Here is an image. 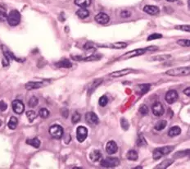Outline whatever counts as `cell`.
<instances>
[{
    "label": "cell",
    "mask_w": 190,
    "mask_h": 169,
    "mask_svg": "<svg viewBox=\"0 0 190 169\" xmlns=\"http://www.w3.org/2000/svg\"><path fill=\"white\" fill-rule=\"evenodd\" d=\"M188 8L190 9V0H188Z\"/></svg>",
    "instance_id": "c3c4849f"
},
{
    "label": "cell",
    "mask_w": 190,
    "mask_h": 169,
    "mask_svg": "<svg viewBox=\"0 0 190 169\" xmlns=\"http://www.w3.org/2000/svg\"><path fill=\"white\" fill-rule=\"evenodd\" d=\"M44 86V83L41 81H30L26 84V89L27 90H33Z\"/></svg>",
    "instance_id": "e0dca14e"
},
{
    "label": "cell",
    "mask_w": 190,
    "mask_h": 169,
    "mask_svg": "<svg viewBox=\"0 0 190 169\" xmlns=\"http://www.w3.org/2000/svg\"><path fill=\"white\" fill-rule=\"evenodd\" d=\"M152 112L157 117H161L165 113V108H164L163 105L159 102H157L152 106Z\"/></svg>",
    "instance_id": "8fae6325"
},
{
    "label": "cell",
    "mask_w": 190,
    "mask_h": 169,
    "mask_svg": "<svg viewBox=\"0 0 190 169\" xmlns=\"http://www.w3.org/2000/svg\"><path fill=\"white\" fill-rule=\"evenodd\" d=\"M90 159L92 162H98L102 159V153L99 150L92 151L90 154Z\"/></svg>",
    "instance_id": "44dd1931"
},
{
    "label": "cell",
    "mask_w": 190,
    "mask_h": 169,
    "mask_svg": "<svg viewBox=\"0 0 190 169\" xmlns=\"http://www.w3.org/2000/svg\"><path fill=\"white\" fill-rule=\"evenodd\" d=\"M171 58V55L170 54H163V55H157V56H153L151 58L152 61H166V60H169Z\"/></svg>",
    "instance_id": "603a6c76"
},
{
    "label": "cell",
    "mask_w": 190,
    "mask_h": 169,
    "mask_svg": "<svg viewBox=\"0 0 190 169\" xmlns=\"http://www.w3.org/2000/svg\"><path fill=\"white\" fill-rule=\"evenodd\" d=\"M49 134L53 138L56 139H61L64 134L63 128L60 125H53L49 128Z\"/></svg>",
    "instance_id": "8992f818"
},
{
    "label": "cell",
    "mask_w": 190,
    "mask_h": 169,
    "mask_svg": "<svg viewBox=\"0 0 190 169\" xmlns=\"http://www.w3.org/2000/svg\"><path fill=\"white\" fill-rule=\"evenodd\" d=\"M8 108V104L4 101H0V111L4 112Z\"/></svg>",
    "instance_id": "bcb514c9"
},
{
    "label": "cell",
    "mask_w": 190,
    "mask_h": 169,
    "mask_svg": "<svg viewBox=\"0 0 190 169\" xmlns=\"http://www.w3.org/2000/svg\"><path fill=\"white\" fill-rule=\"evenodd\" d=\"M117 150H118V146H117V144L115 141L111 140V141H108L107 143V145H106L107 153H109V154H114L117 152Z\"/></svg>",
    "instance_id": "4fadbf2b"
},
{
    "label": "cell",
    "mask_w": 190,
    "mask_h": 169,
    "mask_svg": "<svg viewBox=\"0 0 190 169\" xmlns=\"http://www.w3.org/2000/svg\"><path fill=\"white\" fill-rule=\"evenodd\" d=\"M166 125H167V122H166V120H161V121H159V122H157L155 124L154 128L157 131H162V130L166 128Z\"/></svg>",
    "instance_id": "4dcf8cb0"
},
{
    "label": "cell",
    "mask_w": 190,
    "mask_h": 169,
    "mask_svg": "<svg viewBox=\"0 0 190 169\" xmlns=\"http://www.w3.org/2000/svg\"><path fill=\"white\" fill-rule=\"evenodd\" d=\"M174 163V159H165L163 161L160 163V164L157 165V166L155 167V168H157V169H166L167 167H169L171 165H172Z\"/></svg>",
    "instance_id": "ffe728a7"
},
{
    "label": "cell",
    "mask_w": 190,
    "mask_h": 169,
    "mask_svg": "<svg viewBox=\"0 0 190 169\" xmlns=\"http://www.w3.org/2000/svg\"><path fill=\"white\" fill-rule=\"evenodd\" d=\"M75 3L80 8H88L91 4V0H75Z\"/></svg>",
    "instance_id": "f1b7e54d"
},
{
    "label": "cell",
    "mask_w": 190,
    "mask_h": 169,
    "mask_svg": "<svg viewBox=\"0 0 190 169\" xmlns=\"http://www.w3.org/2000/svg\"><path fill=\"white\" fill-rule=\"evenodd\" d=\"M102 58V56L98 55V54H93V55L90 56V57H87V58H84V60L86 62L89 61H97V60H99L100 58Z\"/></svg>",
    "instance_id": "8d00e7d4"
},
{
    "label": "cell",
    "mask_w": 190,
    "mask_h": 169,
    "mask_svg": "<svg viewBox=\"0 0 190 169\" xmlns=\"http://www.w3.org/2000/svg\"><path fill=\"white\" fill-rule=\"evenodd\" d=\"M189 58H190V57H189Z\"/></svg>",
    "instance_id": "816d5d0a"
},
{
    "label": "cell",
    "mask_w": 190,
    "mask_h": 169,
    "mask_svg": "<svg viewBox=\"0 0 190 169\" xmlns=\"http://www.w3.org/2000/svg\"><path fill=\"white\" fill-rule=\"evenodd\" d=\"M39 115L41 118H47V117L50 115V112L46 108H40L39 111Z\"/></svg>",
    "instance_id": "d6a6232c"
},
{
    "label": "cell",
    "mask_w": 190,
    "mask_h": 169,
    "mask_svg": "<svg viewBox=\"0 0 190 169\" xmlns=\"http://www.w3.org/2000/svg\"><path fill=\"white\" fill-rule=\"evenodd\" d=\"M167 2H170V3H172V2H174L175 0H166Z\"/></svg>",
    "instance_id": "681fc988"
},
{
    "label": "cell",
    "mask_w": 190,
    "mask_h": 169,
    "mask_svg": "<svg viewBox=\"0 0 190 169\" xmlns=\"http://www.w3.org/2000/svg\"><path fill=\"white\" fill-rule=\"evenodd\" d=\"M95 21L101 25H105L110 21V16L105 13H99L94 17Z\"/></svg>",
    "instance_id": "30bf717a"
},
{
    "label": "cell",
    "mask_w": 190,
    "mask_h": 169,
    "mask_svg": "<svg viewBox=\"0 0 190 169\" xmlns=\"http://www.w3.org/2000/svg\"><path fill=\"white\" fill-rule=\"evenodd\" d=\"M38 103H39V99L34 96L31 97L28 101V106L30 108H34L35 106L38 105Z\"/></svg>",
    "instance_id": "e575fe53"
},
{
    "label": "cell",
    "mask_w": 190,
    "mask_h": 169,
    "mask_svg": "<svg viewBox=\"0 0 190 169\" xmlns=\"http://www.w3.org/2000/svg\"><path fill=\"white\" fill-rule=\"evenodd\" d=\"M179 99V95H178V92L176 90H169L168 92L166 94V96H165V99L168 103L170 104H172V103H175Z\"/></svg>",
    "instance_id": "52a82bcc"
},
{
    "label": "cell",
    "mask_w": 190,
    "mask_h": 169,
    "mask_svg": "<svg viewBox=\"0 0 190 169\" xmlns=\"http://www.w3.org/2000/svg\"><path fill=\"white\" fill-rule=\"evenodd\" d=\"M137 146L141 147V146H147V141H146L145 138L143 137V135L142 134H140L139 135V137L137 139Z\"/></svg>",
    "instance_id": "d590c367"
},
{
    "label": "cell",
    "mask_w": 190,
    "mask_h": 169,
    "mask_svg": "<svg viewBox=\"0 0 190 169\" xmlns=\"http://www.w3.org/2000/svg\"><path fill=\"white\" fill-rule=\"evenodd\" d=\"M103 83V79H97V80H94L91 83L90 86H89V90H88V93H89V95H91L93 91H94L101 84Z\"/></svg>",
    "instance_id": "d6986e66"
},
{
    "label": "cell",
    "mask_w": 190,
    "mask_h": 169,
    "mask_svg": "<svg viewBox=\"0 0 190 169\" xmlns=\"http://www.w3.org/2000/svg\"><path fill=\"white\" fill-rule=\"evenodd\" d=\"M166 74L171 77H185L190 75V66L180 67L176 68L170 69L166 71Z\"/></svg>",
    "instance_id": "7a4b0ae2"
},
{
    "label": "cell",
    "mask_w": 190,
    "mask_h": 169,
    "mask_svg": "<svg viewBox=\"0 0 190 169\" xmlns=\"http://www.w3.org/2000/svg\"><path fill=\"white\" fill-rule=\"evenodd\" d=\"M17 125H18V119L15 117H12L8 123V127H9V129L15 130L17 127Z\"/></svg>",
    "instance_id": "4316f807"
},
{
    "label": "cell",
    "mask_w": 190,
    "mask_h": 169,
    "mask_svg": "<svg viewBox=\"0 0 190 169\" xmlns=\"http://www.w3.org/2000/svg\"><path fill=\"white\" fill-rule=\"evenodd\" d=\"M7 21L12 27H16L19 25L20 21H21V14L17 10L11 11L10 13L8 15Z\"/></svg>",
    "instance_id": "277c9868"
},
{
    "label": "cell",
    "mask_w": 190,
    "mask_h": 169,
    "mask_svg": "<svg viewBox=\"0 0 190 169\" xmlns=\"http://www.w3.org/2000/svg\"><path fill=\"white\" fill-rule=\"evenodd\" d=\"M158 49V47L157 46H150V47H147L145 49H135V50L129 51L128 53H125L124 55L121 56V58L122 59H127V58H135V57H138V56H141L142 54H144L146 52L148 51H151V52H153V51H156Z\"/></svg>",
    "instance_id": "6da1fadb"
},
{
    "label": "cell",
    "mask_w": 190,
    "mask_h": 169,
    "mask_svg": "<svg viewBox=\"0 0 190 169\" xmlns=\"http://www.w3.org/2000/svg\"><path fill=\"white\" fill-rule=\"evenodd\" d=\"M26 144L30 146H33L34 148H40V140L38 138H34V139H29L26 140Z\"/></svg>",
    "instance_id": "f546056e"
},
{
    "label": "cell",
    "mask_w": 190,
    "mask_h": 169,
    "mask_svg": "<svg viewBox=\"0 0 190 169\" xmlns=\"http://www.w3.org/2000/svg\"><path fill=\"white\" fill-rule=\"evenodd\" d=\"M26 117L28 120H29V122H32L34 119L37 117V114H36L35 112L33 111V110H30V111L26 112Z\"/></svg>",
    "instance_id": "836d02e7"
},
{
    "label": "cell",
    "mask_w": 190,
    "mask_h": 169,
    "mask_svg": "<svg viewBox=\"0 0 190 169\" xmlns=\"http://www.w3.org/2000/svg\"><path fill=\"white\" fill-rule=\"evenodd\" d=\"M177 44L183 47H190V40H180L177 41Z\"/></svg>",
    "instance_id": "7bdbcfd3"
},
{
    "label": "cell",
    "mask_w": 190,
    "mask_h": 169,
    "mask_svg": "<svg viewBox=\"0 0 190 169\" xmlns=\"http://www.w3.org/2000/svg\"><path fill=\"white\" fill-rule=\"evenodd\" d=\"M139 113L141 114V115H142V116H145V115H147V114L148 113L149 110H148V108L147 107V105H145V104H142V105L140 106L139 109Z\"/></svg>",
    "instance_id": "ab89813d"
},
{
    "label": "cell",
    "mask_w": 190,
    "mask_h": 169,
    "mask_svg": "<svg viewBox=\"0 0 190 169\" xmlns=\"http://www.w3.org/2000/svg\"><path fill=\"white\" fill-rule=\"evenodd\" d=\"M150 84H141L136 86V93L140 95H145L150 90Z\"/></svg>",
    "instance_id": "2e32d148"
},
{
    "label": "cell",
    "mask_w": 190,
    "mask_h": 169,
    "mask_svg": "<svg viewBox=\"0 0 190 169\" xmlns=\"http://www.w3.org/2000/svg\"><path fill=\"white\" fill-rule=\"evenodd\" d=\"M85 120L88 123H90L91 125H97L99 122L98 117L93 112H89L85 114Z\"/></svg>",
    "instance_id": "7c38bea8"
},
{
    "label": "cell",
    "mask_w": 190,
    "mask_h": 169,
    "mask_svg": "<svg viewBox=\"0 0 190 169\" xmlns=\"http://www.w3.org/2000/svg\"><path fill=\"white\" fill-rule=\"evenodd\" d=\"M175 29L183 31L190 32V26L189 25H179L175 27Z\"/></svg>",
    "instance_id": "60d3db41"
},
{
    "label": "cell",
    "mask_w": 190,
    "mask_h": 169,
    "mask_svg": "<svg viewBox=\"0 0 190 169\" xmlns=\"http://www.w3.org/2000/svg\"><path fill=\"white\" fill-rule=\"evenodd\" d=\"M101 47H107L110 48V49H121L127 47V44L125 42H116L113 44H110V45H99Z\"/></svg>",
    "instance_id": "ac0fdd59"
},
{
    "label": "cell",
    "mask_w": 190,
    "mask_h": 169,
    "mask_svg": "<svg viewBox=\"0 0 190 169\" xmlns=\"http://www.w3.org/2000/svg\"><path fill=\"white\" fill-rule=\"evenodd\" d=\"M56 66L58 67H63V68H71L72 67V63L67 59H64L62 61L57 63Z\"/></svg>",
    "instance_id": "484cf974"
},
{
    "label": "cell",
    "mask_w": 190,
    "mask_h": 169,
    "mask_svg": "<svg viewBox=\"0 0 190 169\" xmlns=\"http://www.w3.org/2000/svg\"><path fill=\"white\" fill-rule=\"evenodd\" d=\"M127 159L130 161H137L139 159V154L136 151L131 149L127 153Z\"/></svg>",
    "instance_id": "83f0119b"
},
{
    "label": "cell",
    "mask_w": 190,
    "mask_h": 169,
    "mask_svg": "<svg viewBox=\"0 0 190 169\" xmlns=\"http://www.w3.org/2000/svg\"><path fill=\"white\" fill-rule=\"evenodd\" d=\"M88 136V130L85 127H78L76 129V138L80 143L84 142Z\"/></svg>",
    "instance_id": "ba28073f"
},
{
    "label": "cell",
    "mask_w": 190,
    "mask_h": 169,
    "mask_svg": "<svg viewBox=\"0 0 190 169\" xmlns=\"http://www.w3.org/2000/svg\"><path fill=\"white\" fill-rule=\"evenodd\" d=\"M120 159L117 158H107L103 159L100 162V165L103 167L111 168V167H116L120 165Z\"/></svg>",
    "instance_id": "5b68a950"
},
{
    "label": "cell",
    "mask_w": 190,
    "mask_h": 169,
    "mask_svg": "<svg viewBox=\"0 0 190 169\" xmlns=\"http://www.w3.org/2000/svg\"><path fill=\"white\" fill-rule=\"evenodd\" d=\"M12 110L14 113H16L17 114L23 113V112L25 111V105L22 101L18 100H13L12 103Z\"/></svg>",
    "instance_id": "9c48e42d"
},
{
    "label": "cell",
    "mask_w": 190,
    "mask_h": 169,
    "mask_svg": "<svg viewBox=\"0 0 190 169\" xmlns=\"http://www.w3.org/2000/svg\"><path fill=\"white\" fill-rule=\"evenodd\" d=\"M79 120H80V114L79 113H77V112L74 113L72 117H71V122H72V123L73 124H76V123L79 122Z\"/></svg>",
    "instance_id": "74e56055"
},
{
    "label": "cell",
    "mask_w": 190,
    "mask_h": 169,
    "mask_svg": "<svg viewBox=\"0 0 190 169\" xmlns=\"http://www.w3.org/2000/svg\"><path fill=\"white\" fill-rule=\"evenodd\" d=\"M7 19H8V13H7L6 8L0 6V21L3 22L7 21Z\"/></svg>",
    "instance_id": "1f68e13d"
},
{
    "label": "cell",
    "mask_w": 190,
    "mask_h": 169,
    "mask_svg": "<svg viewBox=\"0 0 190 169\" xmlns=\"http://www.w3.org/2000/svg\"><path fill=\"white\" fill-rule=\"evenodd\" d=\"M183 157H188L190 159V149H185V150L178 151L176 153L174 154V158H177V159H180V158H183Z\"/></svg>",
    "instance_id": "d4e9b609"
},
{
    "label": "cell",
    "mask_w": 190,
    "mask_h": 169,
    "mask_svg": "<svg viewBox=\"0 0 190 169\" xmlns=\"http://www.w3.org/2000/svg\"><path fill=\"white\" fill-rule=\"evenodd\" d=\"M184 94L187 95V96H190V87L186 88V89L184 90Z\"/></svg>",
    "instance_id": "7dc6e473"
},
{
    "label": "cell",
    "mask_w": 190,
    "mask_h": 169,
    "mask_svg": "<svg viewBox=\"0 0 190 169\" xmlns=\"http://www.w3.org/2000/svg\"><path fill=\"white\" fill-rule=\"evenodd\" d=\"M174 149V146H166L163 147H160V148L155 149L153 152V158L155 160L161 159L163 156H166L171 153L172 151Z\"/></svg>",
    "instance_id": "3957f363"
},
{
    "label": "cell",
    "mask_w": 190,
    "mask_h": 169,
    "mask_svg": "<svg viewBox=\"0 0 190 169\" xmlns=\"http://www.w3.org/2000/svg\"><path fill=\"white\" fill-rule=\"evenodd\" d=\"M121 125L122 129L125 130V131H127L129 129V122L127 121L125 118H121Z\"/></svg>",
    "instance_id": "b9f144b4"
},
{
    "label": "cell",
    "mask_w": 190,
    "mask_h": 169,
    "mask_svg": "<svg viewBox=\"0 0 190 169\" xmlns=\"http://www.w3.org/2000/svg\"><path fill=\"white\" fill-rule=\"evenodd\" d=\"M161 38H162V34H157V33H154V34H150V35L148 36V41H150V40H157V39H161Z\"/></svg>",
    "instance_id": "ee69618b"
},
{
    "label": "cell",
    "mask_w": 190,
    "mask_h": 169,
    "mask_svg": "<svg viewBox=\"0 0 190 169\" xmlns=\"http://www.w3.org/2000/svg\"><path fill=\"white\" fill-rule=\"evenodd\" d=\"M143 11H144V13L149 14L151 16H156L160 13V9L158 7L153 5H146L143 8Z\"/></svg>",
    "instance_id": "9a60e30c"
},
{
    "label": "cell",
    "mask_w": 190,
    "mask_h": 169,
    "mask_svg": "<svg viewBox=\"0 0 190 169\" xmlns=\"http://www.w3.org/2000/svg\"><path fill=\"white\" fill-rule=\"evenodd\" d=\"M130 16H131V13L128 10L122 11L121 13V16L123 17V18H128Z\"/></svg>",
    "instance_id": "f6af8a7d"
},
{
    "label": "cell",
    "mask_w": 190,
    "mask_h": 169,
    "mask_svg": "<svg viewBox=\"0 0 190 169\" xmlns=\"http://www.w3.org/2000/svg\"><path fill=\"white\" fill-rule=\"evenodd\" d=\"M1 125H2V122H1V120H0V127H1Z\"/></svg>",
    "instance_id": "f907efd6"
},
{
    "label": "cell",
    "mask_w": 190,
    "mask_h": 169,
    "mask_svg": "<svg viewBox=\"0 0 190 169\" xmlns=\"http://www.w3.org/2000/svg\"><path fill=\"white\" fill-rule=\"evenodd\" d=\"M181 133V129H180V127L178 126H174V127H172L171 129L169 130L168 131V135L171 136V137H174V136H177V135H180Z\"/></svg>",
    "instance_id": "7402d4cb"
},
{
    "label": "cell",
    "mask_w": 190,
    "mask_h": 169,
    "mask_svg": "<svg viewBox=\"0 0 190 169\" xmlns=\"http://www.w3.org/2000/svg\"><path fill=\"white\" fill-rule=\"evenodd\" d=\"M107 103H108V98L106 95H103L98 100V103L101 107H105L107 104Z\"/></svg>",
    "instance_id": "f35d334b"
},
{
    "label": "cell",
    "mask_w": 190,
    "mask_h": 169,
    "mask_svg": "<svg viewBox=\"0 0 190 169\" xmlns=\"http://www.w3.org/2000/svg\"><path fill=\"white\" fill-rule=\"evenodd\" d=\"M76 15L79 16V18L85 19L86 17L90 16V12L85 8H82L76 12Z\"/></svg>",
    "instance_id": "cb8c5ba5"
},
{
    "label": "cell",
    "mask_w": 190,
    "mask_h": 169,
    "mask_svg": "<svg viewBox=\"0 0 190 169\" xmlns=\"http://www.w3.org/2000/svg\"><path fill=\"white\" fill-rule=\"evenodd\" d=\"M133 71H134V70L131 68H125L122 69V70L114 71V72L110 74V76L111 77H114V78H117V77H124V76H126L128 74H130Z\"/></svg>",
    "instance_id": "5bb4252c"
}]
</instances>
